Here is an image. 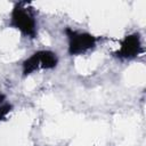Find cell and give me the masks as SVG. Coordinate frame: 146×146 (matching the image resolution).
I'll return each instance as SVG.
<instances>
[{"label": "cell", "mask_w": 146, "mask_h": 146, "mask_svg": "<svg viewBox=\"0 0 146 146\" xmlns=\"http://www.w3.org/2000/svg\"><path fill=\"white\" fill-rule=\"evenodd\" d=\"M9 25L10 27L18 30L24 36H27L30 39L36 38V19L32 8L29 6L27 2L15 3L10 14Z\"/></svg>", "instance_id": "obj_1"}, {"label": "cell", "mask_w": 146, "mask_h": 146, "mask_svg": "<svg viewBox=\"0 0 146 146\" xmlns=\"http://www.w3.org/2000/svg\"><path fill=\"white\" fill-rule=\"evenodd\" d=\"M64 32L67 38V52L71 56L86 54L87 51L94 49L99 40L98 36L91 33L76 31L71 27H66Z\"/></svg>", "instance_id": "obj_2"}, {"label": "cell", "mask_w": 146, "mask_h": 146, "mask_svg": "<svg viewBox=\"0 0 146 146\" xmlns=\"http://www.w3.org/2000/svg\"><path fill=\"white\" fill-rule=\"evenodd\" d=\"M58 64V56L51 50H38L22 63L23 76H29L38 70H52Z\"/></svg>", "instance_id": "obj_3"}, {"label": "cell", "mask_w": 146, "mask_h": 146, "mask_svg": "<svg viewBox=\"0 0 146 146\" xmlns=\"http://www.w3.org/2000/svg\"><path fill=\"white\" fill-rule=\"evenodd\" d=\"M143 52V43L140 35L138 33H131L125 35L121 42L120 47L113 55L121 59H132Z\"/></svg>", "instance_id": "obj_4"}, {"label": "cell", "mask_w": 146, "mask_h": 146, "mask_svg": "<svg viewBox=\"0 0 146 146\" xmlns=\"http://www.w3.org/2000/svg\"><path fill=\"white\" fill-rule=\"evenodd\" d=\"M11 110H13V105L7 102L6 95L0 92V121L5 120L7 115L11 112Z\"/></svg>", "instance_id": "obj_5"}]
</instances>
